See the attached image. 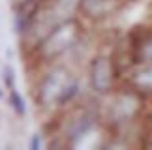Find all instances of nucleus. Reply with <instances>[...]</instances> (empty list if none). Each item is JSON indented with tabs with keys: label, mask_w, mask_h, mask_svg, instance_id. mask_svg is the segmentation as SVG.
<instances>
[{
	"label": "nucleus",
	"mask_w": 152,
	"mask_h": 150,
	"mask_svg": "<svg viewBox=\"0 0 152 150\" xmlns=\"http://www.w3.org/2000/svg\"><path fill=\"white\" fill-rule=\"evenodd\" d=\"M73 77L69 75L66 70L56 68V70L49 71L47 75H43L38 83V94H34V101L38 105H49V103L58 101V96L62 94V90L66 88V84L72 81Z\"/></svg>",
	"instance_id": "nucleus-1"
},
{
	"label": "nucleus",
	"mask_w": 152,
	"mask_h": 150,
	"mask_svg": "<svg viewBox=\"0 0 152 150\" xmlns=\"http://www.w3.org/2000/svg\"><path fill=\"white\" fill-rule=\"evenodd\" d=\"M116 70L113 64V58L109 56H94L88 68V79H90V88L96 94H109L113 90Z\"/></svg>",
	"instance_id": "nucleus-2"
},
{
	"label": "nucleus",
	"mask_w": 152,
	"mask_h": 150,
	"mask_svg": "<svg viewBox=\"0 0 152 150\" xmlns=\"http://www.w3.org/2000/svg\"><path fill=\"white\" fill-rule=\"evenodd\" d=\"M139 109V100H137V90L133 88L132 92H124L115 98L111 103V122L113 124H122L130 120Z\"/></svg>",
	"instance_id": "nucleus-3"
},
{
	"label": "nucleus",
	"mask_w": 152,
	"mask_h": 150,
	"mask_svg": "<svg viewBox=\"0 0 152 150\" xmlns=\"http://www.w3.org/2000/svg\"><path fill=\"white\" fill-rule=\"evenodd\" d=\"M94 120H96V114L90 113L88 109H83V111H81L68 126V133H66L68 145L69 146L75 145L81 137H85L86 133H88V131L92 130V126H94Z\"/></svg>",
	"instance_id": "nucleus-4"
},
{
	"label": "nucleus",
	"mask_w": 152,
	"mask_h": 150,
	"mask_svg": "<svg viewBox=\"0 0 152 150\" xmlns=\"http://www.w3.org/2000/svg\"><path fill=\"white\" fill-rule=\"evenodd\" d=\"M135 62L143 64H152V32L143 34L141 38L132 36V45H130Z\"/></svg>",
	"instance_id": "nucleus-5"
},
{
	"label": "nucleus",
	"mask_w": 152,
	"mask_h": 150,
	"mask_svg": "<svg viewBox=\"0 0 152 150\" xmlns=\"http://www.w3.org/2000/svg\"><path fill=\"white\" fill-rule=\"evenodd\" d=\"M132 84L137 92H152V64H147L133 73Z\"/></svg>",
	"instance_id": "nucleus-6"
},
{
	"label": "nucleus",
	"mask_w": 152,
	"mask_h": 150,
	"mask_svg": "<svg viewBox=\"0 0 152 150\" xmlns=\"http://www.w3.org/2000/svg\"><path fill=\"white\" fill-rule=\"evenodd\" d=\"M8 101L11 109L15 111L17 117H25L26 113V105H25V100H23V96L17 92V88H10V96H8Z\"/></svg>",
	"instance_id": "nucleus-7"
},
{
	"label": "nucleus",
	"mask_w": 152,
	"mask_h": 150,
	"mask_svg": "<svg viewBox=\"0 0 152 150\" xmlns=\"http://www.w3.org/2000/svg\"><path fill=\"white\" fill-rule=\"evenodd\" d=\"M64 117L62 114H55V117H53L49 122H45L43 124V133H47V135H56V131H58V128H60V126L64 124V120H62Z\"/></svg>",
	"instance_id": "nucleus-8"
},
{
	"label": "nucleus",
	"mask_w": 152,
	"mask_h": 150,
	"mask_svg": "<svg viewBox=\"0 0 152 150\" xmlns=\"http://www.w3.org/2000/svg\"><path fill=\"white\" fill-rule=\"evenodd\" d=\"M2 75H4V84L8 86V90L10 88H15V70L11 66H6L4 68V71H2Z\"/></svg>",
	"instance_id": "nucleus-9"
},
{
	"label": "nucleus",
	"mask_w": 152,
	"mask_h": 150,
	"mask_svg": "<svg viewBox=\"0 0 152 150\" xmlns=\"http://www.w3.org/2000/svg\"><path fill=\"white\" fill-rule=\"evenodd\" d=\"M39 146H42V135L34 133L30 139V150H39Z\"/></svg>",
	"instance_id": "nucleus-10"
},
{
	"label": "nucleus",
	"mask_w": 152,
	"mask_h": 150,
	"mask_svg": "<svg viewBox=\"0 0 152 150\" xmlns=\"http://www.w3.org/2000/svg\"><path fill=\"white\" fill-rule=\"evenodd\" d=\"M0 98H2V90H0Z\"/></svg>",
	"instance_id": "nucleus-11"
}]
</instances>
